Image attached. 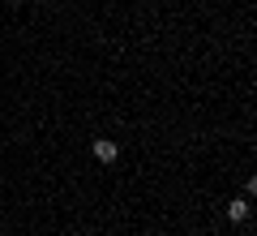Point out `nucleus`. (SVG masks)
I'll use <instances>...</instances> for the list:
<instances>
[{
	"label": "nucleus",
	"instance_id": "obj_1",
	"mask_svg": "<svg viewBox=\"0 0 257 236\" xmlns=\"http://www.w3.org/2000/svg\"><path fill=\"white\" fill-rule=\"evenodd\" d=\"M94 159H99V164H116V154H120V146L111 142V137H94Z\"/></svg>",
	"mask_w": 257,
	"mask_h": 236
},
{
	"label": "nucleus",
	"instance_id": "obj_2",
	"mask_svg": "<svg viewBox=\"0 0 257 236\" xmlns=\"http://www.w3.org/2000/svg\"><path fill=\"white\" fill-rule=\"evenodd\" d=\"M227 219H231V223H240V219H248V202H244V198H236V202L227 206Z\"/></svg>",
	"mask_w": 257,
	"mask_h": 236
},
{
	"label": "nucleus",
	"instance_id": "obj_3",
	"mask_svg": "<svg viewBox=\"0 0 257 236\" xmlns=\"http://www.w3.org/2000/svg\"><path fill=\"white\" fill-rule=\"evenodd\" d=\"M9 5H18V0H9Z\"/></svg>",
	"mask_w": 257,
	"mask_h": 236
}]
</instances>
